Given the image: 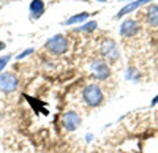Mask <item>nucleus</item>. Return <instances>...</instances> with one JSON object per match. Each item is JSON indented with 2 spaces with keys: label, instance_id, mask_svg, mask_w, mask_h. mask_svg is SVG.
<instances>
[{
  "label": "nucleus",
  "instance_id": "obj_1",
  "mask_svg": "<svg viewBox=\"0 0 158 153\" xmlns=\"http://www.w3.org/2000/svg\"><path fill=\"white\" fill-rule=\"evenodd\" d=\"M82 98L85 101V104L90 106V107H97L103 103V92H101V88L95 84H90L84 88V92H82Z\"/></svg>",
  "mask_w": 158,
  "mask_h": 153
},
{
  "label": "nucleus",
  "instance_id": "obj_2",
  "mask_svg": "<svg viewBox=\"0 0 158 153\" xmlns=\"http://www.w3.org/2000/svg\"><path fill=\"white\" fill-rule=\"evenodd\" d=\"M44 47L49 50L51 54L60 55L63 52H67V49H68V40H67V36H65V35H56V36H52L51 40L46 41Z\"/></svg>",
  "mask_w": 158,
  "mask_h": 153
},
{
  "label": "nucleus",
  "instance_id": "obj_3",
  "mask_svg": "<svg viewBox=\"0 0 158 153\" xmlns=\"http://www.w3.org/2000/svg\"><path fill=\"white\" fill-rule=\"evenodd\" d=\"M100 52L103 57H106L108 60H115L118 57V49H117V44L111 40V38H106L103 40L101 44H100Z\"/></svg>",
  "mask_w": 158,
  "mask_h": 153
},
{
  "label": "nucleus",
  "instance_id": "obj_4",
  "mask_svg": "<svg viewBox=\"0 0 158 153\" xmlns=\"http://www.w3.org/2000/svg\"><path fill=\"white\" fill-rule=\"evenodd\" d=\"M62 125H63L65 130L74 131V130L79 128V125H81V117H79L76 112H73V111L65 112L63 117H62Z\"/></svg>",
  "mask_w": 158,
  "mask_h": 153
},
{
  "label": "nucleus",
  "instance_id": "obj_5",
  "mask_svg": "<svg viewBox=\"0 0 158 153\" xmlns=\"http://www.w3.org/2000/svg\"><path fill=\"white\" fill-rule=\"evenodd\" d=\"M92 73H94V76L97 79L100 81H104L109 76V66L108 63L104 60H95L94 63H92Z\"/></svg>",
  "mask_w": 158,
  "mask_h": 153
},
{
  "label": "nucleus",
  "instance_id": "obj_6",
  "mask_svg": "<svg viewBox=\"0 0 158 153\" xmlns=\"http://www.w3.org/2000/svg\"><path fill=\"white\" fill-rule=\"evenodd\" d=\"M138 30H139V24H138L136 19H127V21H123L122 25H120V35L125 36V38L136 35Z\"/></svg>",
  "mask_w": 158,
  "mask_h": 153
},
{
  "label": "nucleus",
  "instance_id": "obj_7",
  "mask_svg": "<svg viewBox=\"0 0 158 153\" xmlns=\"http://www.w3.org/2000/svg\"><path fill=\"white\" fill-rule=\"evenodd\" d=\"M0 87H2L5 92H15L18 88V79L13 74L5 73V74L0 76Z\"/></svg>",
  "mask_w": 158,
  "mask_h": 153
},
{
  "label": "nucleus",
  "instance_id": "obj_8",
  "mask_svg": "<svg viewBox=\"0 0 158 153\" xmlns=\"http://www.w3.org/2000/svg\"><path fill=\"white\" fill-rule=\"evenodd\" d=\"M149 2H152V0H135V2L128 3L127 6H123L120 11H118V13H117V16H115V19H120L122 16H125V14H130V13H133L135 10H138L139 6L146 5V3H149Z\"/></svg>",
  "mask_w": 158,
  "mask_h": 153
},
{
  "label": "nucleus",
  "instance_id": "obj_9",
  "mask_svg": "<svg viewBox=\"0 0 158 153\" xmlns=\"http://www.w3.org/2000/svg\"><path fill=\"white\" fill-rule=\"evenodd\" d=\"M146 19L150 25L158 27V3H152L147 10H146Z\"/></svg>",
  "mask_w": 158,
  "mask_h": 153
},
{
  "label": "nucleus",
  "instance_id": "obj_10",
  "mask_svg": "<svg viewBox=\"0 0 158 153\" xmlns=\"http://www.w3.org/2000/svg\"><path fill=\"white\" fill-rule=\"evenodd\" d=\"M43 11H44V2L43 0H32V3H30V13H32V18H40L43 14Z\"/></svg>",
  "mask_w": 158,
  "mask_h": 153
},
{
  "label": "nucleus",
  "instance_id": "obj_11",
  "mask_svg": "<svg viewBox=\"0 0 158 153\" xmlns=\"http://www.w3.org/2000/svg\"><path fill=\"white\" fill-rule=\"evenodd\" d=\"M89 16H90V13H87V11H84V13H77V14H74V16L68 18V19L65 21L63 24H67V25H73V24H82L84 21H87V19H89Z\"/></svg>",
  "mask_w": 158,
  "mask_h": 153
},
{
  "label": "nucleus",
  "instance_id": "obj_12",
  "mask_svg": "<svg viewBox=\"0 0 158 153\" xmlns=\"http://www.w3.org/2000/svg\"><path fill=\"white\" fill-rule=\"evenodd\" d=\"M97 21H90V22H85L84 25H81L79 27V32H94L97 29Z\"/></svg>",
  "mask_w": 158,
  "mask_h": 153
},
{
  "label": "nucleus",
  "instance_id": "obj_13",
  "mask_svg": "<svg viewBox=\"0 0 158 153\" xmlns=\"http://www.w3.org/2000/svg\"><path fill=\"white\" fill-rule=\"evenodd\" d=\"M8 60H10V55H6V57H0V71L5 68V65L8 63Z\"/></svg>",
  "mask_w": 158,
  "mask_h": 153
},
{
  "label": "nucleus",
  "instance_id": "obj_14",
  "mask_svg": "<svg viewBox=\"0 0 158 153\" xmlns=\"http://www.w3.org/2000/svg\"><path fill=\"white\" fill-rule=\"evenodd\" d=\"M32 52H33V49H25L24 52H22V54H19V55H18L16 58H18V60H21V58H24V57H27V55H30Z\"/></svg>",
  "mask_w": 158,
  "mask_h": 153
},
{
  "label": "nucleus",
  "instance_id": "obj_15",
  "mask_svg": "<svg viewBox=\"0 0 158 153\" xmlns=\"http://www.w3.org/2000/svg\"><path fill=\"white\" fill-rule=\"evenodd\" d=\"M152 104H158V95H156V96L152 99Z\"/></svg>",
  "mask_w": 158,
  "mask_h": 153
},
{
  "label": "nucleus",
  "instance_id": "obj_16",
  "mask_svg": "<svg viewBox=\"0 0 158 153\" xmlns=\"http://www.w3.org/2000/svg\"><path fill=\"white\" fill-rule=\"evenodd\" d=\"M85 139H87V142H90L92 139H94V136H92V134H87V137H85Z\"/></svg>",
  "mask_w": 158,
  "mask_h": 153
},
{
  "label": "nucleus",
  "instance_id": "obj_17",
  "mask_svg": "<svg viewBox=\"0 0 158 153\" xmlns=\"http://www.w3.org/2000/svg\"><path fill=\"white\" fill-rule=\"evenodd\" d=\"M2 49H5V43H2V41H0V50H2Z\"/></svg>",
  "mask_w": 158,
  "mask_h": 153
},
{
  "label": "nucleus",
  "instance_id": "obj_18",
  "mask_svg": "<svg viewBox=\"0 0 158 153\" xmlns=\"http://www.w3.org/2000/svg\"><path fill=\"white\" fill-rule=\"evenodd\" d=\"M97 2H101V3H103V2H104V0H97Z\"/></svg>",
  "mask_w": 158,
  "mask_h": 153
}]
</instances>
